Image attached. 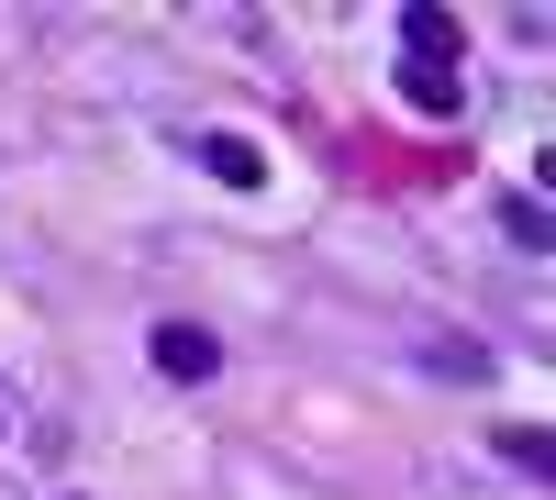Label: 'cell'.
Returning <instances> with one entry per match:
<instances>
[{
	"label": "cell",
	"mask_w": 556,
	"mask_h": 500,
	"mask_svg": "<svg viewBox=\"0 0 556 500\" xmlns=\"http://www.w3.org/2000/svg\"><path fill=\"white\" fill-rule=\"evenodd\" d=\"M212 368H223V345H212L201 323H156V379L190 389V379H212Z\"/></svg>",
	"instance_id": "obj_1"
},
{
	"label": "cell",
	"mask_w": 556,
	"mask_h": 500,
	"mask_svg": "<svg viewBox=\"0 0 556 500\" xmlns=\"http://www.w3.org/2000/svg\"><path fill=\"white\" fill-rule=\"evenodd\" d=\"M401 44H412V67H445L456 78V23L445 12H401Z\"/></svg>",
	"instance_id": "obj_2"
},
{
	"label": "cell",
	"mask_w": 556,
	"mask_h": 500,
	"mask_svg": "<svg viewBox=\"0 0 556 500\" xmlns=\"http://www.w3.org/2000/svg\"><path fill=\"white\" fill-rule=\"evenodd\" d=\"M201 167H212V178H235V190H256V178H267V156L245 145V133H201Z\"/></svg>",
	"instance_id": "obj_3"
},
{
	"label": "cell",
	"mask_w": 556,
	"mask_h": 500,
	"mask_svg": "<svg viewBox=\"0 0 556 500\" xmlns=\"http://www.w3.org/2000/svg\"><path fill=\"white\" fill-rule=\"evenodd\" d=\"M401 89H412V112H456V78H445V67H412Z\"/></svg>",
	"instance_id": "obj_4"
}]
</instances>
